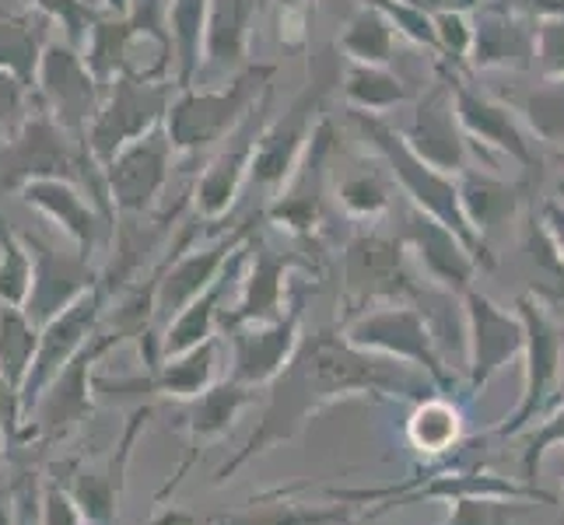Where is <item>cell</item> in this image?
Segmentation results:
<instances>
[{"mask_svg": "<svg viewBox=\"0 0 564 525\" xmlns=\"http://www.w3.org/2000/svg\"><path fill=\"white\" fill-rule=\"evenodd\" d=\"M39 99L43 109L61 123L67 133H82L99 116V88H95V74L77 46L70 43H50L43 53L35 77Z\"/></svg>", "mask_w": 564, "mask_h": 525, "instance_id": "obj_2", "label": "cell"}, {"mask_svg": "<svg viewBox=\"0 0 564 525\" xmlns=\"http://www.w3.org/2000/svg\"><path fill=\"white\" fill-rule=\"evenodd\" d=\"M25 123V88L14 77L0 74V147H4L14 130Z\"/></svg>", "mask_w": 564, "mask_h": 525, "instance_id": "obj_8", "label": "cell"}, {"mask_svg": "<svg viewBox=\"0 0 564 525\" xmlns=\"http://www.w3.org/2000/svg\"><path fill=\"white\" fill-rule=\"evenodd\" d=\"M18 197L29 207L43 210L56 225H64L74 239H91V207L82 200V189L70 179H32L18 189Z\"/></svg>", "mask_w": 564, "mask_h": 525, "instance_id": "obj_5", "label": "cell"}, {"mask_svg": "<svg viewBox=\"0 0 564 525\" xmlns=\"http://www.w3.org/2000/svg\"><path fill=\"white\" fill-rule=\"evenodd\" d=\"M159 183V158H154V151H123L120 158L112 162L109 168V186H112V197L123 200V204H138L144 200L148 193Z\"/></svg>", "mask_w": 564, "mask_h": 525, "instance_id": "obj_6", "label": "cell"}, {"mask_svg": "<svg viewBox=\"0 0 564 525\" xmlns=\"http://www.w3.org/2000/svg\"><path fill=\"white\" fill-rule=\"evenodd\" d=\"M0 14H8V11H4V0H0Z\"/></svg>", "mask_w": 564, "mask_h": 525, "instance_id": "obj_9", "label": "cell"}, {"mask_svg": "<svg viewBox=\"0 0 564 525\" xmlns=\"http://www.w3.org/2000/svg\"><path fill=\"white\" fill-rule=\"evenodd\" d=\"M148 120H151V102L138 88L120 85L109 99V106L99 109V116H95L88 127V151L99 162L116 158V151H120Z\"/></svg>", "mask_w": 564, "mask_h": 525, "instance_id": "obj_3", "label": "cell"}, {"mask_svg": "<svg viewBox=\"0 0 564 525\" xmlns=\"http://www.w3.org/2000/svg\"><path fill=\"white\" fill-rule=\"evenodd\" d=\"M25 4L43 14L46 22H56L64 29L67 43L70 46H85L88 43V32H91V8L85 4V0H25Z\"/></svg>", "mask_w": 564, "mask_h": 525, "instance_id": "obj_7", "label": "cell"}, {"mask_svg": "<svg viewBox=\"0 0 564 525\" xmlns=\"http://www.w3.org/2000/svg\"><path fill=\"white\" fill-rule=\"evenodd\" d=\"M46 22V18H39ZM35 18L25 14H0V74L14 77L22 88H35L39 64H43L46 39Z\"/></svg>", "mask_w": 564, "mask_h": 525, "instance_id": "obj_4", "label": "cell"}, {"mask_svg": "<svg viewBox=\"0 0 564 525\" xmlns=\"http://www.w3.org/2000/svg\"><path fill=\"white\" fill-rule=\"evenodd\" d=\"M64 127L46 109L25 116L14 138L0 147V189H22L32 179H74L77 158L67 147Z\"/></svg>", "mask_w": 564, "mask_h": 525, "instance_id": "obj_1", "label": "cell"}]
</instances>
